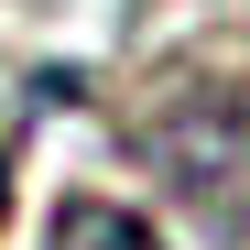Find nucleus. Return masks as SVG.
Instances as JSON below:
<instances>
[{
    "mask_svg": "<svg viewBox=\"0 0 250 250\" xmlns=\"http://www.w3.org/2000/svg\"><path fill=\"white\" fill-rule=\"evenodd\" d=\"M0 218H11V120H0Z\"/></svg>",
    "mask_w": 250,
    "mask_h": 250,
    "instance_id": "nucleus-3",
    "label": "nucleus"
},
{
    "mask_svg": "<svg viewBox=\"0 0 250 250\" xmlns=\"http://www.w3.org/2000/svg\"><path fill=\"white\" fill-rule=\"evenodd\" d=\"M120 152L185 207L196 239L250 250V65L239 55H174L120 109Z\"/></svg>",
    "mask_w": 250,
    "mask_h": 250,
    "instance_id": "nucleus-1",
    "label": "nucleus"
},
{
    "mask_svg": "<svg viewBox=\"0 0 250 250\" xmlns=\"http://www.w3.org/2000/svg\"><path fill=\"white\" fill-rule=\"evenodd\" d=\"M44 250H163V229H152V218H131L120 196H55Z\"/></svg>",
    "mask_w": 250,
    "mask_h": 250,
    "instance_id": "nucleus-2",
    "label": "nucleus"
}]
</instances>
